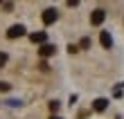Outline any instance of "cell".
<instances>
[{
  "instance_id": "cell-1",
  "label": "cell",
  "mask_w": 124,
  "mask_h": 119,
  "mask_svg": "<svg viewBox=\"0 0 124 119\" xmlns=\"http://www.w3.org/2000/svg\"><path fill=\"white\" fill-rule=\"evenodd\" d=\"M56 18H59L56 9H45V11L41 14V20H43V25H52V23H56Z\"/></svg>"
},
{
  "instance_id": "cell-2",
  "label": "cell",
  "mask_w": 124,
  "mask_h": 119,
  "mask_svg": "<svg viewBox=\"0 0 124 119\" xmlns=\"http://www.w3.org/2000/svg\"><path fill=\"white\" fill-rule=\"evenodd\" d=\"M106 20V11L104 9H95L93 14H90V25H95V27H99L101 23Z\"/></svg>"
},
{
  "instance_id": "cell-3",
  "label": "cell",
  "mask_w": 124,
  "mask_h": 119,
  "mask_svg": "<svg viewBox=\"0 0 124 119\" xmlns=\"http://www.w3.org/2000/svg\"><path fill=\"white\" fill-rule=\"evenodd\" d=\"M20 36H25V27L23 25H11L9 29H7V38H20Z\"/></svg>"
},
{
  "instance_id": "cell-4",
  "label": "cell",
  "mask_w": 124,
  "mask_h": 119,
  "mask_svg": "<svg viewBox=\"0 0 124 119\" xmlns=\"http://www.w3.org/2000/svg\"><path fill=\"white\" fill-rule=\"evenodd\" d=\"M39 52H41V56H43V58H47V56H54V54H56V47L52 45V43H45V45H41Z\"/></svg>"
},
{
  "instance_id": "cell-5",
  "label": "cell",
  "mask_w": 124,
  "mask_h": 119,
  "mask_svg": "<svg viewBox=\"0 0 124 119\" xmlns=\"http://www.w3.org/2000/svg\"><path fill=\"white\" fill-rule=\"evenodd\" d=\"M106 108H108V99H104V97L95 99V103H93V110H95V112H104Z\"/></svg>"
},
{
  "instance_id": "cell-6",
  "label": "cell",
  "mask_w": 124,
  "mask_h": 119,
  "mask_svg": "<svg viewBox=\"0 0 124 119\" xmlns=\"http://www.w3.org/2000/svg\"><path fill=\"white\" fill-rule=\"evenodd\" d=\"M30 38H32V43H41V45H45L47 34H45V32H34V34L30 36Z\"/></svg>"
},
{
  "instance_id": "cell-7",
  "label": "cell",
  "mask_w": 124,
  "mask_h": 119,
  "mask_svg": "<svg viewBox=\"0 0 124 119\" xmlns=\"http://www.w3.org/2000/svg\"><path fill=\"white\" fill-rule=\"evenodd\" d=\"M99 41H101V45H104L106 49H108V47H113V38H111V34H108V32H101Z\"/></svg>"
},
{
  "instance_id": "cell-8",
  "label": "cell",
  "mask_w": 124,
  "mask_h": 119,
  "mask_svg": "<svg viewBox=\"0 0 124 119\" xmlns=\"http://www.w3.org/2000/svg\"><path fill=\"white\" fill-rule=\"evenodd\" d=\"M90 45H93V41H90V36H84L81 41H79V49H90Z\"/></svg>"
},
{
  "instance_id": "cell-9",
  "label": "cell",
  "mask_w": 124,
  "mask_h": 119,
  "mask_svg": "<svg viewBox=\"0 0 124 119\" xmlns=\"http://www.w3.org/2000/svg\"><path fill=\"white\" fill-rule=\"evenodd\" d=\"M7 58H9V56H7L5 52H0V68H5V65H7Z\"/></svg>"
},
{
  "instance_id": "cell-10",
  "label": "cell",
  "mask_w": 124,
  "mask_h": 119,
  "mask_svg": "<svg viewBox=\"0 0 124 119\" xmlns=\"http://www.w3.org/2000/svg\"><path fill=\"white\" fill-rule=\"evenodd\" d=\"M9 83H7V81H0V92H7V90H9Z\"/></svg>"
},
{
  "instance_id": "cell-11",
  "label": "cell",
  "mask_w": 124,
  "mask_h": 119,
  "mask_svg": "<svg viewBox=\"0 0 124 119\" xmlns=\"http://www.w3.org/2000/svg\"><path fill=\"white\" fill-rule=\"evenodd\" d=\"M50 110L56 112V110H59V101H50Z\"/></svg>"
},
{
  "instance_id": "cell-12",
  "label": "cell",
  "mask_w": 124,
  "mask_h": 119,
  "mask_svg": "<svg viewBox=\"0 0 124 119\" xmlns=\"http://www.w3.org/2000/svg\"><path fill=\"white\" fill-rule=\"evenodd\" d=\"M77 49H79L77 45H68V52H70V54H75V52H77Z\"/></svg>"
},
{
  "instance_id": "cell-13",
  "label": "cell",
  "mask_w": 124,
  "mask_h": 119,
  "mask_svg": "<svg viewBox=\"0 0 124 119\" xmlns=\"http://www.w3.org/2000/svg\"><path fill=\"white\" fill-rule=\"evenodd\" d=\"M50 119H61V117H54V115H52V117H50Z\"/></svg>"
}]
</instances>
